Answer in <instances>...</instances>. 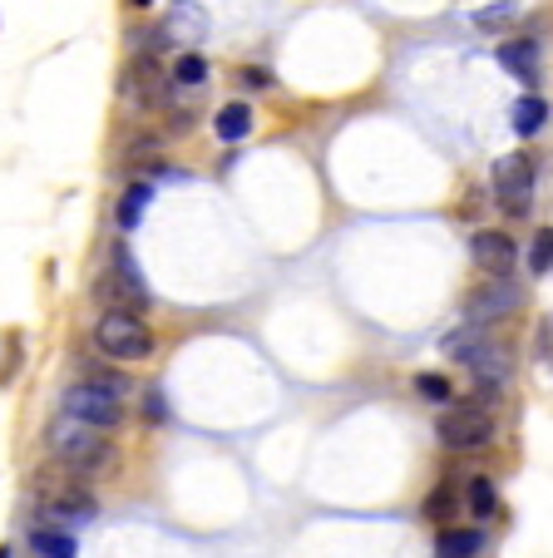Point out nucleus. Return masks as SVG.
Wrapping results in <instances>:
<instances>
[{
	"instance_id": "nucleus-1",
	"label": "nucleus",
	"mask_w": 553,
	"mask_h": 558,
	"mask_svg": "<svg viewBox=\"0 0 553 558\" xmlns=\"http://www.w3.org/2000/svg\"><path fill=\"white\" fill-rule=\"evenodd\" d=\"M50 450H55V460L74 474H99V470L115 464V445H109V435L95 430V425L70 421V415H60V421L50 425Z\"/></svg>"
},
{
	"instance_id": "nucleus-2",
	"label": "nucleus",
	"mask_w": 553,
	"mask_h": 558,
	"mask_svg": "<svg viewBox=\"0 0 553 558\" xmlns=\"http://www.w3.org/2000/svg\"><path fill=\"white\" fill-rule=\"evenodd\" d=\"M445 356L459 361V366H470L474 380H484L490 390H500L504 380H509V356H504V347L490 337V327H480V322H465L459 331H449Z\"/></svg>"
},
{
	"instance_id": "nucleus-3",
	"label": "nucleus",
	"mask_w": 553,
	"mask_h": 558,
	"mask_svg": "<svg viewBox=\"0 0 553 558\" xmlns=\"http://www.w3.org/2000/svg\"><path fill=\"white\" fill-rule=\"evenodd\" d=\"M95 347L105 351L109 361H148L154 356V331H148L144 316L134 312H105L95 322Z\"/></svg>"
},
{
	"instance_id": "nucleus-4",
	"label": "nucleus",
	"mask_w": 553,
	"mask_h": 558,
	"mask_svg": "<svg viewBox=\"0 0 553 558\" xmlns=\"http://www.w3.org/2000/svg\"><path fill=\"white\" fill-rule=\"evenodd\" d=\"M99 296L109 302V312H134V316L148 312V282L124 243H115V257H109L105 277H99Z\"/></svg>"
},
{
	"instance_id": "nucleus-5",
	"label": "nucleus",
	"mask_w": 553,
	"mask_h": 558,
	"mask_svg": "<svg viewBox=\"0 0 553 558\" xmlns=\"http://www.w3.org/2000/svg\"><path fill=\"white\" fill-rule=\"evenodd\" d=\"M60 415H70V421H80V425H95V430L109 435L124 425V401L109 396V390H99L95 380H74L60 396Z\"/></svg>"
},
{
	"instance_id": "nucleus-6",
	"label": "nucleus",
	"mask_w": 553,
	"mask_h": 558,
	"mask_svg": "<svg viewBox=\"0 0 553 558\" xmlns=\"http://www.w3.org/2000/svg\"><path fill=\"white\" fill-rule=\"evenodd\" d=\"M494 203H500L509 218H524L533 208V158L529 154H504L490 173Z\"/></svg>"
},
{
	"instance_id": "nucleus-7",
	"label": "nucleus",
	"mask_w": 553,
	"mask_h": 558,
	"mask_svg": "<svg viewBox=\"0 0 553 558\" xmlns=\"http://www.w3.org/2000/svg\"><path fill=\"white\" fill-rule=\"evenodd\" d=\"M435 435H440L445 450H480V445H490V435H494V415L484 411V405H474V401L455 405V411L440 415Z\"/></svg>"
},
{
	"instance_id": "nucleus-8",
	"label": "nucleus",
	"mask_w": 553,
	"mask_h": 558,
	"mask_svg": "<svg viewBox=\"0 0 553 558\" xmlns=\"http://www.w3.org/2000/svg\"><path fill=\"white\" fill-rule=\"evenodd\" d=\"M119 95L139 109L164 105V64H158V54H134V64H129L124 80H119Z\"/></svg>"
},
{
	"instance_id": "nucleus-9",
	"label": "nucleus",
	"mask_w": 553,
	"mask_h": 558,
	"mask_svg": "<svg viewBox=\"0 0 553 558\" xmlns=\"http://www.w3.org/2000/svg\"><path fill=\"white\" fill-rule=\"evenodd\" d=\"M470 257H474V267H484L490 277H509L514 272V263H519V247H514V238L509 232H474L470 238Z\"/></svg>"
},
{
	"instance_id": "nucleus-10",
	"label": "nucleus",
	"mask_w": 553,
	"mask_h": 558,
	"mask_svg": "<svg viewBox=\"0 0 553 558\" xmlns=\"http://www.w3.org/2000/svg\"><path fill=\"white\" fill-rule=\"evenodd\" d=\"M514 306H519V292H514L504 277H494L490 287H480V292H470V302H465V312H470V322H480V327H490V322H500V316H509Z\"/></svg>"
},
{
	"instance_id": "nucleus-11",
	"label": "nucleus",
	"mask_w": 553,
	"mask_h": 558,
	"mask_svg": "<svg viewBox=\"0 0 553 558\" xmlns=\"http://www.w3.org/2000/svg\"><path fill=\"white\" fill-rule=\"evenodd\" d=\"M500 70L514 74V80H524V85H539V74H543V45L529 40V35H519V40H504L500 45Z\"/></svg>"
},
{
	"instance_id": "nucleus-12",
	"label": "nucleus",
	"mask_w": 553,
	"mask_h": 558,
	"mask_svg": "<svg viewBox=\"0 0 553 558\" xmlns=\"http://www.w3.org/2000/svg\"><path fill=\"white\" fill-rule=\"evenodd\" d=\"M45 514L55 519L60 529H70V524H89V519L99 514V505H95V495H84V489H55V495H45Z\"/></svg>"
},
{
	"instance_id": "nucleus-13",
	"label": "nucleus",
	"mask_w": 553,
	"mask_h": 558,
	"mask_svg": "<svg viewBox=\"0 0 553 558\" xmlns=\"http://www.w3.org/2000/svg\"><path fill=\"white\" fill-rule=\"evenodd\" d=\"M484 554V534L480 529H440L435 538V558H480Z\"/></svg>"
},
{
	"instance_id": "nucleus-14",
	"label": "nucleus",
	"mask_w": 553,
	"mask_h": 558,
	"mask_svg": "<svg viewBox=\"0 0 553 558\" xmlns=\"http://www.w3.org/2000/svg\"><path fill=\"white\" fill-rule=\"evenodd\" d=\"M31 548H35V558H74L80 554L74 534L70 529H60V524H35L31 529Z\"/></svg>"
},
{
	"instance_id": "nucleus-15",
	"label": "nucleus",
	"mask_w": 553,
	"mask_h": 558,
	"mask_svg": "<svg viewBox=\"0 0 553 558\" xmlns=\"http://www.w3.org/2000/svg\"><path fill=\"white\" fill-rule=\"evenodd\" d=\"M549 114H553V109H549V99H543V95H524V99H514L509 124H514V134H519V138H533L543 124H549Z\"/></svg>"
},
{
	"instance_id": "nucleus-16",
	"label": "nucleus",
	"mask_w": 553,
	"mask_h": 558,
	"mask_svg": "<svg viewBox=\"0 0 553 558\" xmlns=\"http://www.w3.org/2000/svg\"><path fill=\"white\" fill-rule=\"evenodd\" d=\"M213 134H218L223 144H242V138L252 134V105H242V99L223 105L218 114H213Z\"/></svg>"
},
{
	"instance_id": "nucleus-17",
	"label": "nucleus",
	"mask_w": 553,
	"mask_h": 558,
	"mask_svg": "<svg viewBox=\"0 0 553 558\" xmlns=\"http://www.w3.org/2000/svg\"><path fill=\"white\" fill-rule=\"evenodd\" d=\"M168 80H173L178 95H193V89H203V85L213 80V64L203 60V54H193V50H189V54H178V64L168 70Z\"/></svg>"
},
{
	"instance_id": "nucleus-18",
	"label": "nucleus",
	"mask_w": 553,
	"mask_h": 558,
	"mask_svg": "<svg viewBox=\"0 0 553 558\" xmlns=\"http://www.w3.org/2000/svg\"><path fill=\"white\" fill-rule=\"evenodd\" d=\"M465 509H470L474 519H490L494 509H500V489H494L490 474H474L470 485H465Z\"/></svg>"
},
{
	"instance_id": "nucleus-19",
	"label": "nucleus",
	"mask_w": 553,
	"mask_h": 558,
	"mask_svg": "<svg viewBox=\"0 0 553 558\" xmlns=\"http://www.w3.org/2000/svg\"><path fill=\"white\" fill-rule=\"evenodd\" d=\"M459 499H465V495H455V485H435V489H430V495H425V505H420V514H425L430 524L449 529V519H455Z\"/></svg>"
},
{
	"instance_id": "nucleus-20",
	"label": "nucleus",
	"mask_w": 553,
	"mask_h": 558,
	"mask_svg": "<svg viewBox=\"0 0 553 558\" xmlns=\"http://www.w3.org/2000/svg\"><path fill=\"white\" fill-rule=\"evenodd\" d=\"M148 198H154V183H129L124 198H119V228H139V218H144Z\"/></svg>"
},
{
	"instance_id": "nucleus-21",
	"label": "nucleus",
	"mask_w": 553,
	"mask_h": 558,
	"mask_svg": "<svg viewBox=\"0 0 553 558\" xmlns=\"http://www.w3.org/2000/svg\"><path fill=\"white\" fill-rule=\"evenodd\" d=\"M529 272H533V277H549V272H553V228H539V232H533Z\"/></svg>"
},
{
	"instance_id": "nucleus-22",
	"label": "nucleus",
	"mask_w": 553,
	"mask_h": 558,
	"mask_svg": "<svg viewBox=\"0 0 553 558\" xmlns=\"http://www.w3.org/2000/svg\"><path fill=\"white\" fill-rule=\"evenodd\" d=\"M416 396H420V401L449 405V396H455V390H449V380H445V376H435V371H425V376H416Z\"/></svg>"
},
{
	"instance_id": "nucleus-23",
	"label": "nucleus",
	"mask_w": 553,
	"mask_h": 558,
	"mask_svg": "<svg viewBox=\"0 0 553 558\" xmlns=\"http://www.w3.org/2000/svg\"><path fill=\"white\" fill-rule=\"evenodd\" d=\"M514 5H490V11H474V31H500V25H514Z\"/></svg>"
},
{
	"instance_id": "nucleus-24",
	"label": "nucleus",
	"mask_w": 553,
	"mask_h": 558,
	"mask_svg": "<svg viewBox=\"0 0 553 558\" xmlns=\"http://www.w3.org/2000/svg\"><path fill=\"white\" fill-rule=\"evenodd\" d=\"M89 380H95L99 390H109V396H119V401H124L129 390H134V380H129L124 371H95V376H89Z\"/></svg>"
},
{
	"instance_id": "nucleus-25",
	"label": "nucleus",
	"mask_w": 553,
	"mask_h": 558,
	"mask_svg": "<svg viewBox=\"0 0 553 558\" xmlns=\"http://www.w3.org/2000/svg\"><path fill=\"white\" fill-rule=\"evenodd\" d=\"M144 421H148V425H164V421H168L164 390H148V396H144Z\"/></svg>"
},
{
	"instance_id": "nucleus-26",
	"label": "nucleus",
	"mask_w": 553,
	"mask_h": 558,
	"mask_svg": "<svg viewBox=\"0 0 553 558\" xmlns=\"http://www.w3.org/2000/svg\"><path fill=\"white\" fill-rule=\"evenodd\" d=\"M173 25H178V35H203V31H208V15H193V11H178L173 15Z\"/></svg>"
},
{
	"instance_id": "nucleus-27",
	"label": "nucleus",
	"mask_w": 553,
	"mask_h": 558,
	"mask_svg": "<svg viewBox=\"0 0 553 558\" xmlns=\"http://www.w3.org/2000/svg\"><path fill=\"white\" fill-rule=\"evenodd\" d=\"M242 80H248V89H267L272 85V74L262 70V64H248V70H242Z\"/></svg>"
},
{
	"instance_id": "nucleus-28",
	"label": "nucleus",
	"mask_w": 553,
	"mask_h": 558,
	"mask_svg": "<svg viewBox=\"0 0 553 558\" xmlns=\"http://www.w3.org/2000/svg\"><path fill=\"white\" fill-rule=\"evenodd\" d=\"M0 558H11V548H5V544H0Z\"/></svg>"
},
{
	"instance_id": "nucleus-29",
	"label": "nucleus",
	"mask_w": 553,
	"mask_h": 558,
	"mask_svg": "<svg viewBox=\"0 0 553 558\" xmlns=\"http://www.w3.org/2000/svg\"><path fill=\"white\" fill-rule=\"evenodd\" d=\"M134 5H154V0H134Z\"/></svg>"
}]
</instances>
